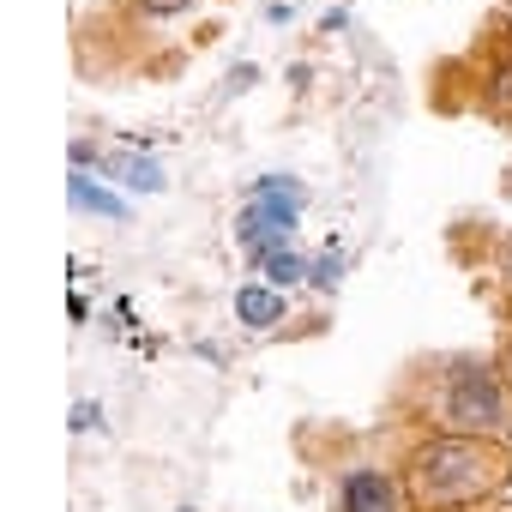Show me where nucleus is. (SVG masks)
<instances>
[{"mask_svg":"<svg viewBox=\"0 0 512 512\" xmlns=\"http://www.w3.org/2000/svg\"><path fill=\"white\" fill-rule=\"evenodd\" d=\"M97 428H103V404L79 398V404H73V434H97Z\"/></svg>","mask_w":512,"mask_h":512,"instance_id":"f8f14e48","label":"nucleus"},{"mask_svg":"<svg viewBox=\"0 0 512 512\" xmlns=\"http://www.w3.org/2000/svg\"><path fill=\"white\" fill-rule=\"evenodd\" d=\"M187 7H193V0H139V13H145V19H181Z\"/></svg>","mask_w":512,"mask_h":512,"instance_id":"ddd939ff","label":"nucleus"},{"mask_svg":"<svg viewBox=\"0 0 512 512\" xmlns=\"http://www.w3.org/2000/svg\"><path fill=\"white\" fill-rule=\"evenodd\" d=\"M235 320H241L247 332H272V326L284 320V290H272L266 278H260V284H241V290H235Z\"/></svg>","mask_w":512,"mask_h":512,"instance_id":"0eeeda50","label":"nucleus"},{"mask_svg":"<svg viewBox=\"0 0 512 512\" xmlns=\"http://www.w3.org/2000/svg\"><path fill=\"white\" fill-rule=\"evenodd\" d=\"M247 205L260 211L266 223H278V229H296V217L308 211V193H302L296 175H278V169H272V175H260V181L247 187Z\"/></svg>","mask_w":512,"mask_h":512,"instance_id":"20e7f679","label":"nucleus"},{"mask_svg":"<svg viewBox=\"0 0 512 512\" xmlns=\"http://www.w3.org/2000/svg\"><path fill=\"white\" fill-rule=\"evenodd\" d=\"M241 85H260V67H235V73L223 79V91H217V97H241Z\"/></svg>","mask_w":512,"mask_h":512,"instance_id":"4468645a","label":"nucleus"},{"mask_svg":"<svg viewBox=\"0 0 512 512\" xmlns=\"http://www.w3.org/2000/svg\"><path fill=\"white\" fill-rule=\"evenodd\" d=\"M235 241H241V253H247V260H253V266H266V260H272V253H278V247H290V229H278V223H266L260 211H253V205H247V211L235 217Z\"/></svg>","mask_w":512,"mask_h":512,"instance_id":"6e6552de","label":"nucleus"},{"mask_svg":"<svg viewBox=\"0 0 512 512\" xmlns=\"http://www.w3.org/2000/svg\"><path fill=\"white\" fill-rule=\"evenodd\" d=\"M506 284H512V241H506Z\"/></svg>","mask_w":512,"mask_h":512,"instance_id":"dca6fc26","label":"nucleus"},{"mask_svg":"<svg viewBox=\"0 0 512 512\" xmlns=\"http://www.w3.org/2000/svg\"><path fill=\"white\" fill-rule=\"evenodd\" d=\"M67 199H73L79 217H109V223H127L133 217V205L115 187H103V175H91V169H73L67 175Z\"/></svg>","mask_w":512,"mask_h":512,"instance_id":"39448f33","label":"nucleus"},{"mask_svg":"<svg viewBox=\"0 0 512 512\" xmlns=\"http://www.w3.org/2000/svg\"><path fill=\"white\" fill-rule=\"evenodd\" d=\"M506 476H512V452L500 440H476V434H428L404 464V488H410L416 512L476 506L494 488H506Z\"/></svg>","mask_w":512,"mask_h":512,"instance_id":"f257e3e1","label":"nucleus"},{"mask_svg":"<svg viewBox=\"0 0 512 512\" xmlns=\"http://www.w3.org/2000/svg\"><path fill=\"white\" fill-rule=\"evenodd\" d=\"M260 272H266V284H272V290H296V284H308L314 260H302L296 247H278V253H272V260H266Z\"/></svg>","mask_w":512,"mask_h":512,"instance_id":"1a4fd4ad","label":"nucleus"},{"mask_svg":"<svg viewBox=\"0 0 512 512\" xmlns=\"http://www.w3.org/2000/svg\"><path fill=\"white\" fill-rule=\"evenodd\" d=\"M97 175L103 181H121V187H133V193H163L169 187V175H163V163L157 157H145V151H109L103 163H97Z\"/></svg>","mask_w":512,"mask_h":512,"instance_id":"423d86ee","label":"nucleus"},{"mask_svg":"<svg viewBox=\"0 0 512 512\" xmlns=\"http://www.w3.org/2000/svg\"><path fill=\"white\" fill-rule=\"evenodd\" d=\"M338 512H404V482L374 464H356L338 476Z\"/></svg>","mask_w":512,"mask_h":512,"instance_id":"7ed1b4c3","label":"nucleus"},{"mask_svg":"<svg viewBox=\"0 0 512 512\" xmlns=\"http://www.w3.org/2000/svg\"><path fill=\"white\" fill-rule=\"evenodd\" d=\"M488 103H494L500 115L512 109V49H506V55L494 61V73H488Z\"/></svg>","mask_w":512,"mask_h":512,"instance_id":"9b49d317","label":"nucleus"},{"mask_svg":"<svg viewBox=\"0 0 512 512\" xmlns=\"http://www.w3.org/2000/svg\"><path fill=\"white\" fill-rule=\"evenodd\" d=\"M308 284L320 290V296H332L338 284H344V247L332 241V253H320V260H314V272H308Z\"/></svg>","mask_w":512,"mask_h":512,"instance_id":"9d476101","label":"nucleus"},{"mask_svg":"<svg viewBox=\"0 0 512 512\" xmlns=\"http://www.w3.org/2000/svg\"><path fill=\"white\" fill-rule=\"evenodd\" d=\"M434 422L446 434H476V440H506L512 428V386L488 362H452L446 386L434 398Z\"/></svg>","mask_w":512,"mask_h":512,"instance_id":"f03ea898","label":"nucleus"},{"mask_svg":"<svg viewBox=\"0 0 512 512\" xmlns=\"http://www.w3.org/2000/svg\"><path fill=\"white\" fill-rule=\"evenodd\" d=\"M500 374H506V386H512V344H506V362H500Z\"/></svg>","mask_w":512,"mask_h":512,"instance_id":"2eb2a0df","label":"nucleus"}]
</instances>
